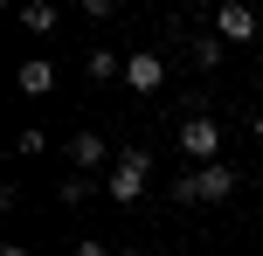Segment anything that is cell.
<instances>
[{
	"mask_svg": "<svg viewBox=\"0 0 263 256\" xmlns=\"http://www.w3.org/2000/svg\"><path fill=\"white\" fill-rule=\"evenodd\" d=\"M236 187H242V173L215 160V166H194V173H180V180H173V201H229Z\"/></svg>",
	"mask_w": 263,
	"mask_h": 256,
	"instance_id": "1",
	"label": "cell"
},
{
	"mask_svg": "<svg viewBox=\"0 0 263 256\" xmlns=\"http://www.w3.org/2000/svg\"><path fill=\"white\" fill-rule=\"evenodd\" d=\"M145 180H153V152H139V146H125L118 152V166H111V173H104V187H111V201H139V194H145Z\"/></svg>",
	"mask_w": 263,
	"mask_h": 256,
	"instance_id": "2",
	"label": "cell"
},
{
	"mask_svg": "<svg viewBox=\"0 0 263 256\" xmlns=\"http://www.w3.org/2000/svg\"><path fill=\"white\" fill-rule=\"evenodd\" d=\"M180 152H187L194 166H215V160H222V125H215L208 111H194V118L180 125Z\"/></svg>",
	"mask_w": 263,
	"mask_h": 256,
	"instance_id": "3",
	"label": "cell"
},
{
	"mask_svg": "<svg viewBox=\"0 0 263 256\" xmlns=\"http://www.w3.org/2000/svg\"><path fill=\"white\" fill-rule=\"evenodd\" d=\"M69 160H77L83 173H97V166H118V152L104 146V132H77L69 139Z\"/></svg>",
	"mask_w": 263,
	"mask_h": 256,
	"instance_id": "4",
	"label": "cell"
},
{
	"mask_svg": "<svg viewBox=\"0 0 263 256\" xmlns=\"http://www.w3.org/2000/svg\"><path fill=\"white\" fill-rule=\"evenodd\" d=\"M256 7H236V0H229V7H215V35H222V42H250L256 35Z\"/></svg>",
	"mask_w": 263,
	"mask_h": 256,
	"instance_id": "5",
	"label": "cell"
},
{
	"mask_svg": "<svg viewBox=\"0 0 263 256\" xmlns=\"http://www.w3.org/2000/svg\"><path fill=\"white\" fill-rule=\"evenodd\" d=\"M125 83L139 97H153L159 83H166V63H159V55H125Z\"/></svg>",
	"mask_w": 263,
	"mask_h": 256,
	"instance_id": "6",
	"label": "cell"
},
{
	"mask_svg": "<svg viewBox=\"0 0 263 256\" xmlns=\"http://www.w3.org/2000/svg\"><path fill=\"white\" fill-rule=\"evenodd\" d=\"M14 83H21L28 97H49L55 90V63H49V55H28V63L14 69Z\"/></svg>",
	"mask_w": 263,
	"mask_h": 256,
	"instance_id": "7",
	"label": "cell"
},
{
	"mask_svg": "<svg viewBox=\"0 0 263 256\" xmlns=\"http://www.w3.org/2000/svg\"><path fill=\"white\" fill-rule=\"evenodd\" d=\"M83 76H90V83L125 76V55H118V49H90V55H83Z\"/></svg>",
	"mask_w": 263,
	"mask_h": 256,
	"instance_id": "8",
	"label": "cell"
},
{
	"mask_svg": "<svg viewBox=\"0 0 263 256\" xmlns=\"http://www.w3.org/2000/svg\"><path fill=\"white\" fill-rule=\"evenodd\" d=\"M55 21H63V14H55L49 0H28V7H21V28H35V35H49Z\"/></svg>",
	"mask_w": 263,
	"mask_h": 256,
	"instance_id": "9",
	"label": "cell"
},
{
	"mask_svg": "<svg viewBox=\"0 0 263 256\" xmlns=\"http://www.w3.org/2000/svg\"><path fill=\"white\" fill-rule=\"evenodd\" d=\"M194 63H201V69L222 63V35H201V42H194Z\"/></svg>",
	"mask_w": 263,
	"mask_h": 256,
	"instance_id": "10",
	"label": "cell"
},
{
	"mask_svg": "<svg viewBox=\"0 0 263 256\" xmlns=\"http://www.w3.org/2000/svg\"><path fill=\"white\" fill-rule=\"evenodd\" d=\"M42 146H49V132H42V125H28V132L14 139V152H42Z\"/></svg>",
	"mask_w": 263,
	"mask_h": 256,
	"instance_id": "11",
	"label": "cell"
},
{
	"mask_svg": "<svg viewBox=\"0 0 263 256\" xmlns=\"http://www.w3.org/2000/svg\"><path fill=\"white\" fill-rule=\"evenodd\" d=\"M83 194H90V173H69V180H63V201H69V208H77V201H83Z\"/></svg>",
	"mask_w": 263,
	"mask_h": 256,
	"instance_id": "12",
	"label": "cell"
},
{
	"mask_svg": "<svg viewBox=\"0 0 263 256\" xmlns=\"http://www.w3.org/2000/svg\"><path fill=\"white\" fill-rule=\"evenodd\" d=\"M69 256H111V249H104V243H97V235H83V243H77V249H69Z\"/></svg>",
	"mask_w": 263,
	"mask_h": 256,
	"instance_id": "13",
	"label": "cell"
},
{
	"mask_svg": "<svg viewBox=\"0 0 263 256\" xmlns=\"http://www.w3.org/2000/svg\"><path fill=\"white\" fill-rule=\"evenodd\" d=\"M250 132H256V146H263V111H256V118H250Z\"/></svg>",
	"mask_w": 263,
	"mask_h": 256,
	"instance_id": "14",
	"label": "cell"
},
{
	"mask_svg": "<svg viewBox=\"0 0 263 256\" xmlns=\"http://www.w3.org/2000/svg\"><path fill=\"white\" fill-rule=\"evenodd\" d=\"M0 256H28V249H21V243H7V249H0Z\"/></svg>",
	"mask_w": 263,
	"mask_h": 256,
	"instance_id": "15",
	"label": "cell"
},
{
	"mask_svg": "<svg viewBox=\"0 0 263 256\" xmlns=\"http://www.w3.org/2000/svg\"><path fill=\"white\" fill-rule=\"evenodd\" d=\"M125 256H145V249H125Z\"/></svg>",
	"mask_w": 263,
	"mask_h": 256,
	"instance_id": "16",
	"label": "cell"
}]
</instances>
